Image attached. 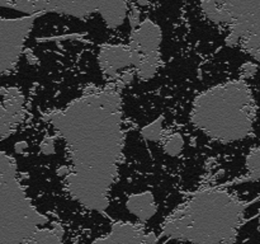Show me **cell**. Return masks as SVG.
Listing matches in <instances>:
<instances>
[{"instance_id":"cell-5","label":"cell","mask_w":260,"mask_h":244,"mask_svg":"<svg viewBox=\"0 0 260 244\" xmlns=\"http://www.w3.org/2000/svg\"><path fill=\"white\" fill-rule=\"evenodd\" d=\"M99 63L104 73L111 78L118 76V70L132 65L131 51L123 47H111L103 50L99 55Z\"/></svg>"},{"instance_id":"cell-4","label":"cell","mask_w":260,"mask_h":244,"mask_svg":"<svg viewBox=\"0 0 260 244\" xmlns=\"http://www.w3.org/2000/svg\"><path fill=\"white\" fill-rule=\"evenodd\" d=\"M94 244H152L147 240V233L128 223H116L111 233L99 238ZM159 244V243H157Z\"/></svg>"},{"instance_id":"cell-16","label":"cell","mask_w":260,"mask_h":244,"mask_svg":"<svg viewBox=\"0 0 260 244\" xmlns=\"http://www.w3.org/2000/svg\"><path fill=\"white\" fill-rule=\"evenodd\" d=\"M132 79H134V74H132L131 71H126V73H123L121 75V80L126 84L131 83Z\"/></svg>"},{"instance_id":"cell-15","label":"cell","mask_w":260,"mask_h":244,"mask_svg":"<svg viewBox=\"0 0 260 244\" xmlns=\"http://www.w3.org/2000/svg\"><path fill=\"white\" fill-rule=\"evenodd\" d=\"M28 149V144L25 141H18L14 144V151L17 154H23Z\"/></svg>"},{"instance_id":"cell-9","label":"cell","mask_w":260,"mask_h":244,"mask_svg":"<svg viewBox=\"0 0 260 244\" xmlns=\"http://www.w3.org/2000/svg\"><path fill=\"white\" fill-rule=\"evenodd\" d=\"M183 146H184V140H183L182 135L175 132L174 135L168 139V141L165 142L164 150L167 154L172 155V157H177L179 155V152L183 150Z\"/></svg>"},{"instance_id":"cell-8","label":"cell","mask_w":260,"mask_h":244,"mask_svg":"<svg viewBox=\"0 0 260 244\" xmlns=\"http://www.w3.org/2000/svg\"><path fill=\"white\" fill-rule=\"evenodd\" d=\"M159 65V56L156 52L149 53L144 57L142 63L137 66V75L142 80H149L155 75Z\"/></svg>"},{"instance_id":"cell-12","label":"cell","mask_w":260,"mask_h":244,"mask_svg":"<svg viewBox=\"0 0 260 244\" xmlns=\"http://www.w3.org/2000/svg\"><path fill=\"white\" fill-rule=\"evenodd\" d=\"M40 150L41 152H43L46 155L52 154L55 151V142H53V140L51 137H47V139L43 140L40 145Z\"/></svg>"},{"instance_id":"cell-3","label":"cell","mask_w":260,"mask_h":244,"mask_svg":"<svg viewBox=\"0 0 260 244\" xmlns=\"http://www.w3.org/2000/svg\"><path fill=\"white\" fill-rule=\"evenodd\" d=\"M246 12L248 17L240 20L234 35L240 38L250 33L246 40V48L260 63V0H246Z\"/></svg>"},{"instance_id":"cell-11","label":"cell","mask_w":260,"mask_h":244,"mask_svg":"<svg viewBox=\"0 0 260 244\" xmlns=\"http://www.w3.org/2000/svg\"><path fill=\"white\" fill-rule=\"evenodd\" d=\"M246 165L250 172L251 178H260V149L254 150L246 159Z\"/></svg>"},{"instance_id":"cell-2","label":"cell","mask_w":260,"mask_h":244,"mask_svg":"<svg viewBox=\"0 0 260 244\" xmlns=\"http://www.w3.org/2000/svg\"><path fill=\"white\" fill-rule=\"evenodd\" d=\"M253 99L244 81L220 85L196 101L193 122L223 141H235L253 129Z\"/></svg>"},{"instance_id":"cell-6","label":"cell","mask_w":260,"mask_h":244,"mask_svg":"<svg viewBox=\"0 0 260 244\" xmlns=\"http://www.w3.org/2000/svg\"><path fill=\"white\" fill-rule=\"evenodd\" d=\"M127 208L141 221H147L156 214V203L150 192L132 195L127 201Z\"/></svg>"},{"instance_id":"cell-7","label":"cell","mask_w":260,"mask_h":244,"mask_svg":"<svg viewBox=\"0 0 260 244\" xmlns=\"http://www.w3.org/2000/svg\"><path fill=\"white\" fill-rule=\"evenodd\" d=\"M63 229L60 224H53L52 229H38L27 244H61Z\"/></svg>"},{"instance_id":"cell-1","label":"cell","mask_w":260,"mask_h":244,"mask_svg":"<svg viewBox=\"0 0 260 244\" xmlns=\"http://www.w3.org/2000/svg\"><path fill=\"white\" fill-rule=\"evenodd\" d=\"M243 215L240 203L222 191H205L165 223V236L196 244H233Z\"/></svg>"},{"instance_id":"cell-10","label":"cell","mask_w":260,"mask_h":244,"mask_svg":"<svg viewBox=\"0 0 260 244\" xmlns=\"http://www.w3.org/2000/svg\"><path fill=\"white\" fill-rule=\"evenodd\" d=\"M162 119L159 118L156 119L155 122H151L147 126H145L142 129L141 134L144 135L145 139L151 140V141H157V140L161 137V132H162Z\"/></svg>"},{"instance_id":"cell-13","label":"cell","mask_w":260,"mask_h":244,"mask_svg":"<svg viewBox=\"0 0 260 244\" xmlns=\"http://www.w3.org/2000/svg\"><path fill=\"white\" fill-rule=\"evenodd\" d=\"M13 129L14 127L7 124L3 118H0V139H7V137H9L12 135Z\"/></svg>"},{"instance_id":"cell-14","label":"cell","mask_w":260,"mask_h":244,"mask_svg":"<svg viewBox=\"0 0 260 244\" xmlns=\"http://www.w3.org/2000/svg\"><path fill=\"white\" fill-rule=\"evenodd\" d=\"M258 68H256L255 64H245L243 68V75L244 76H253L256 73Z\"/></svg>"}]
</instances>
